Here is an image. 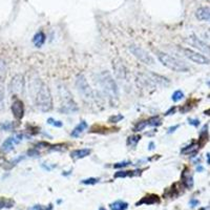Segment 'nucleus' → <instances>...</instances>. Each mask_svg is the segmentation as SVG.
<instances>
[{
    "mask_svg": "<svg viewBox=\"0 0 210 210\" xmlns=\"http://www.w3.org/2000/svg\"><path fill=\"white\" fill-rule=\"evenodd\" d=\"M145 127H147V122H146V120H145V121H141V122H138L136 125H134V131H136V132L141 131V130H143Z\"/></svg>",
    "mask_w": 210,
    "mask_h": 210,
    "instance_id": "27",
    "label": "nucleus"
},
{
    "mask_svg": "<svg viewBox=\"0 0 210 210\" xmlns=\"http://www.w3.org/2000/svg\"><path fill=\"white\" fill-rule=\"evenodd\" d=\"M52 208H53L52 205H50V206H48V209L47 208H43V207L40 206V205H35L34 207H32V208H30L28 210H52Z\"/></svg>",
    "mask_w": 210,
    "mask_h": 210,
    "instance_id": "35",
    "label": "nucleus"
},
{
    "mask_svg": "<svg viewBox=\"0 0 210 210\" xmlns=\"http://www.w3.org/2000/svg\"><path fill=\"white\" fill-rule=\"evenodd\" d=\"M196 149H198V146H196L195 144H193V143H192V144L188 145L187 147H185L181 152H182V153L189 154V153H193V152H195Z\"/></svg>",
    "mask_w": 210,
    "mask_h": 210,
    "instance_id": "25",
    "label": "nucleus"
},
{
    "mask_svg": "<svg viewBox=\"0 0 210 210\" xmlns=\"http://www.w3.org/2000/svg\"><path fill=\"white\" fill-rule=\"evenodd\" d=\"M196 17L200 20L210 21V8H201L196 11Z\"/></svg>",
    "mask_w": 210,
    "mask_h": 210,
    "instance_id": "15",
    "label": "nucleus"
},
{
    "mask_svg": "<svg viewBox=\"0 0 210 210\" xmlns=\"http://www.w3.org/2000/svg\"><path fill=\"white\" fill-rule=\"evenodd\" d=\"M205 114H206V115H210V109L206 110V111H205Z\"/></svg>",
    "mask_w": 210,
    "mask_h": 210,
    "instance_id": "44",
    "label": "nucleus"
},
{
    "mask_svg": "<svg viewBox=\"0 0 210 210\" xmlns=\"http://www.w3.org/2000/svg\"><path fill=\"white\" fill-rule=\"evenodd\" d=\"M99 83H100L102 89L104 90L105 95L110 100L117 101L119 99V89L117 86L116 81L114 80L112 76L109 72L105 70L99 74Z\"/></svg>",
    "mask_w": 210,
    "mask_h": 210,
    "instance_id": "3",
    "label": "nucleus"
},
{
    "mask_svg": "<svg viewBox=\"0 0 210 210\" xmlns=\"http://www.w3.org/2000/svg\"><path fill=\"white\" fill-rule=\"evenodd\" d=\"M156 54L158 56L159 61L164 66H166L167 68H169V69L174 70V72H178V73H186L189 70V67L184 62H182L179 59L166 54V53L157 50Z\"/></svg>",
    "mask_w": 210,
    "mask_h": 210,
    "instance_id": "4",
    "label": "nucleus"
},
{
    "mask_svg": "<svg viewBox=\"0 0 210 210\" xmlns=\"http://www.w3.org/2000/svg\"><path fill=\"white\" fill-rule=\"evenodd\" d=\"M181 50L183 52L185 57L191 60L192 62L194 63H198V64H209L210 63V60L208 58H206L205 56L203 55L199 54L196 52H193L192 50H189V48H181Z\"/></svg>",
    "mask_w": 210,
    "mask_h": 210,
    "instance_id": "8",
    "label": "nucleus"
},
{
    "mask_svg": "<svg viewBox=\"0 0 210 210\" xmlns=\"http://www.w3.org/2000/svg\"><path fill=\"white\" fill-rule=\"evenodd\" d=\"M23 159H24V157H23V156L18 157V158H16V159H15V160H13V161H11V162H8V165H5V166H4V167H5L6 169H10V168L14 167L15 165L18 164V163L20 162V161L23 160Z\"/></svg>",
    "mask_w": 210,
    "mask_h": 210,
    "instance_id": "28",
    "label": "nucleus"
},
{
    "mask_svg": "<svg viewBox=\"0 0 210 210\" xmlns=\"http://www.w3.org/2000/svg\"><path fill=\"white\" fill-rule=\"evenodd\" d=\"M87 128V123L85 122V121H81L80 123H79L78 125L76 126V127L73 129L72 134H70V136L74 137V138H78L79 136H80L81 134L84 131V130Z\"/></svg>",
    "mask_w": 210,
    "mask_h": 210,
    "instance_id": "16",
    "label": "nucleus"
},
{
    "mask_svg": "<svg viewBox=\"0 0 210 210\" xmlns=\"http://www.w3.org/2000/svg\"><path fill=\"white\" fill-rule=\"evenodd\" d=\"M199 201L198 200H195V199H192V200H190V202H189V204H190V206L191 207H195V206H198L199 205Z\"/></svg>",
    "mask_w": 210,
    "mask_h": 210,
    "instance_id": "37",
    "label": "nucleus"
},
{
    "mask_svg": "<svg viewBox=\"0 0 210 210\" xmlns=\"http://www.w3.org/2000/svg\"><path fill=\"white\" fill-rule=\"evenodd\" d=\"M90 153H92V150L89 148H82V149L73 150L70 152V157H72V159H75V160H80V159L88 157Z\"/></svg>",
    "mask_w": 210,
    "mask_h": 210,
    "instance_id": "14",
    "label": "nucleus"
},
{
    "mask_svg": "<svg viewBox=\"0 0 210 210\" xmlns=\"http://www.w3.org/2000/svg\"><path fill=\"white\" fill-rule=\"evenodd\" d=\"M207 163L210 165V153H207Z\"/></svg>",
    "mask_w": 210,
    "mask_h": 210,
    "instance_id": "42",
    "label": "nucleus"
},
{
    "mask_svg": "<svg viewBox=\"0 0 210 210\" xmlns=\"http://www.w3.org/2000/svg\"><path fill=\"white\" fill-rule=\"evenodd\" d=\"M123 119H124V117H123L122 115H120V114L114 115V116H111L109 119H108V122H110V123H118V122H120V121H122Z\"/></svg>",
    "mask_w": 210,
    "mask_h": 210,
    "instance_id": "29",
    "label": "nucleus"
},
{
    "mask_svg": "<svg viewBox=\"0 0 210 210\" xmlns=\"http://www.w3.org/2000/svg\"><path fill=\"white\" fill-rule=\"evenodd\" d=\"M154 203H159V196L157 195H149V196H145L143 198L142 201H140L139 203H137V205H140V204H154Z\"/></svg>",
    "mask_w": 210,
    "mask_h": 210,
    "instance_id": "19",
    "label": "nucleus"
},
{
    "mask_svg": "<svg viewBox=\"0 0 210 210\" xmlns=\"http://www.w3.org/2000/svg\"><path fill=\"white\" fill-rule=\"evenodd\" d=\"M208 85H210V82H208Z\"/></svg>",
    "mask_w": 210,
    "mask_h": 210,
    "instance_id": "46",
    "label": "nucleus"
},
{
    "mask_svg": "<svg viewBox=\"0 0 210 210\" xmlns=\"http://www.w3.org/2000/svg\"><path fill=\"white\" fill-rule=\"evenodd\" d=\"M141 140V136L140 134H134V136H130L128 137L127 139V146L134 148L138 145V143L140 142Z\"/></svg>",
    "mask_w": 210,
    "mask_h": 210,
    "instance_id": "20",
    "label": "nucleus"
},
{
    "mask_svg": "<svg viewBox=\"0 0 210 210\" xmlns=\"http://www.w3.org/2000/svg\"><path fill=\"white\" fill-rule=\"evenodd\" d=\"M12 112L13 116L17 120H21L24 116V104L20 99H16L12 104Z\"/></svg>",
    "mask_w": 210,
    "mask_h": 210,
    "instance_id": "13",
    "label": "nucleus"
},
{
    "mask_svg": "<svg viewBox=\"0 0 210 210\" xmlns=\"http://www.w3.org/2000/svg\"><path fill=\"white\" fill-rule=\"evenodd\" d=\"M47 123L50 125L55 126V127H62V125H63V123L61 122V121L55 120V119H53V118H48L47 119Z\"/></svg>",
    "mask_w": 210,
    "mask_h": 210,
    "instance_id": "31",
    "label": "nucleus"
},
{
    "mask_svg": "<svg viewBox=\"0 0 210 210\" xmlns=\"http://www.w3.org/2000/svg\"><path fill=\"white\" fill-rule=\"evenodd\" d=\"M30 90L34 104L40 111L46 112L53 108V98L48 86L41 79L36 78L30 83Z\"/></svg>",
    "mask_w": 210,
    "mask_h": 210,
    "instance_id": "1",
    "label": "nucleus"
},
{
    "mask_svg": "<svg viewBox=\"0 0 210 210\" xmlns=\"http://www.w3.org/2000/svg\"><path fill=\"white\" fill-rule=\"evenodd\" d=\"M70 172L72 171H63V176H68V174H70Z\"/></svg>",
    "mask_w": 210,
    "mask_h": 210,
    "instance_id": "43",
    "label": "nucleus"
},
{
    "mask_svg": "<svg viewBox=\"0 0 210 210\" xmlns=\"http://www.w3.org/2000/svg\"><path fill=\"white\" fill-rule=\"evenodd\" d=\"M3 100H4V89L2 82H0V105L3 104Z\"/></svg>",
    "mask_w": 210,
    "mask_h": 210,
    "instance_id": "34",
    "label": "nucleus"
},
{
    "mask_svg": "<svg viewBox=\"0 0 210 210\" xmlns=\"http://www.w3.org/2000/svg\"><path fill=\"white\" fill-rule=\"evenodd\" d=\"M209 34H210V30H209Z\"/></svg>",
    "mask_w": 210,
    "mask_h": 210,
    "instance_id": "47",
    "label": "nucleus"
},
{
    "mask_svg": "<svg viewBox=\"0 0 210 210\" xmlns=\"http://www.w3.org/2000/svg\"><path fill=\"white\" fill-rule=\"evenodd\" d=\"M14 201L8 200V199L1 198L0 199V209L1 208H12L14 206Z\"/></svg>",
    "mask_w": 210,
    "mask_h": 210,
    "instance_id": "22",
    "label": "nucleus"
},
{
    "mask_svg": "<svg viewBox=\"0 0 210 210\" xmlns=\"http://www.w3.org/2000/svg\"><path fill=\"white\" fill-rule=\"evenodd\" d=\"M131 164V162L129 161H123V162H120V163H116L114 165V168H124V167H127Z\"/></svg>",
    "mask_w": 210,
    "mask_h": 210,
    "instance_id": "32",
    "label": "nucleus"
},
{
    "mask_svg": "<svg viewBox=\"0 0 210 210\" xmlns=\"http://www.w3.org/2000/svg\"><path fill=\"white\" fill-rule=\"evenodd\" d=\"M58 94H59V99H60L61 111L66 115L78 112L79 110L78 105H77L76 101L74 100V97H73L72 92H69V89L65 85L60 84L58 86Z\"/></svg>",
    "mask_w": 210,
    "mask_h": 210,
    "instance_id": "2",
    "label": "nucleus"
},
{
    "mask_svg": "<svg viewBox=\"0 0 210 210\" xmlns=\"http://www.w3.org/2000/svg\"><path fill=\"white\" fill-rule=\"evenodd\" d=\"M99 179L97 178H89V179H85V180L82 181V184L84 185H95L97 183H99Z\"/></svg>",
    "mask_w": 210,
    "mask_h": 210,
    "instance_id": "30",
    "label": "nucleus"
},
{
    "mask_svg": "<svg viewBox=\"0 0 210 210\" xmlns=\"http://www.w3.org/2000/svg\"><path fill=\"white\" fill-rule=\"evenodd\" d=\"M188 122H189L190 125H193V126L200 125V120H198V119H189Z\"/></svg>",
    "mask_w": 210,
    "mask_h": 210,
    "instance_id": "36",
    "label": "nucleus"
},
{
    "mask_svg": "<svg viewBox=\"0 0 210 210\" xmlns=\"http://www.w3.org/2000/svg\"><path fill=\"white\" fill-rule=\"evenodd\" d=\"M174 111H176V107H171L169 110H167V111L165 112V116H169V115H172V112L174 114Z\"/></svg>",
    "mask_w": 210,
    "mask_h": 210,
    "instance_id": "39",
    "label": "nucleus"
},
{
    "mask_svg": "<svg viewBox=\"0 0 210 210\" xmlns=\"http://www.w3.org/2000/svg\"><path fill=\"white\" fill-rule=\"evenodd\" d=\"M27 156L30 157H39L40 156V152L38 151L37 148H33V149H30L27 151Z\"/></svg>",
    "mask_w": 210,
    "mask_h": 210,
    "instance_id": "33",
    "label": "nucleus"
},
{
    "mask_svg": "<svg viewBox=\"0 0 210 210\" xmlns=\"http://www.w3.org/2000/svg\"><path fill=\"white\" fill-rule=\"evenodd\" d=\"M129 50L132 53L136 58H138L141 62H143L144 64H147V65H153L154 64V60L151 56L146 52L145 50H143L142 47L138 45H130L129 46Z\"/></svg>",
    "mask_w": 210,
    "mask_h": 210,
    "instance_id": "7",
    "label": "nucleus"
},
{
    "mask_svg": "<svg viewBox=\"0 0 210 210\" xmlns=\"http://www.w3.org/2000/svg\"><path fill=\"white\" fill-rule=\"evenodd\" d=\"M112 66H114L115 74H116L117 78L120 79V80H125L127 81L128 77V70L124 65V63L120 60V59H116L112 62Z\"/></svg>",
    "mask_w": 210,
    "mask_h": 210,
    "instance_id": "10",
    "label": "nucleus"
},
{
    "mask_svg": "<svg viewBox=\"0 0 210 210\" xmlns=\"http://www.w3.org/2000/svg\"><path fill=\"white\" fill-rule=\"evenodd\" d=\"M24 89V79L21 75H16L13 77L10 83V92L13 94H21Z\"/></svg>",
    "mask_w": 210,
    "mask_h": 210,
    "instance_id": "11",
    "label": "nucleus"
},
{
    "mask_svg": "<svg viewBox=\"0 0 210 210\" xmlns=\"http://www.w3.org/2000/svg\"><path fill=\"white\" fill-rule=\"evenodd\" d=\"M33 42H34L36 47H41V46L44 44V42H45V35H44L42 32L37 33V34L34 36Z\"/></svg>",
    "mask_w": 210,
    "mask_h": 210,
    "instance_id": "17",
    "label": "nucleus"
},
{
    "mask_svg": "<svg viewBox=\"0 0 210 210\" xmlns=\"http://www.w3.org/2000/svg\"><path fill=\"white\" fill-rule=\"evenodd\" d=\"M196 170H198L199 172H201V171H203V170H204V168H203V166H201V165H200V166L196 167Z\"/></svg>",
    "mask_w": 210,
    "mask_h": 210,
    "instance_id": "41",
    "label": "nucleus"
},
{
    "mask_svg": "<svg viewBox=\"0 0 210 210\" xmlns=\"http://www.w3.org/2000/svg\"><path fill=\"white\" fill-rule=\"evenodd\" d=\"M99 210H106V209L103 208V207H101V208H99Z\"/></svg>",
    "mask_w": 210,
    "mask_h": 210,
    "instance_id": "45",
    "label": "nucleus"
},
{
    "mask_svg": "<svg viewBox=\"0 0 210 210\" xmlns=\"http://www.w3.org/2000/svg\"><path fill=\"white\" fill-rule=\"evenodd\" d=\"M128 207V204L123 201H116V202L110 204V209L111 210H126Z\"/></svg>",
    "mask_w": 210,
    "mask_h": 210,
    "instance_id": "18",
    "label": "nucleus"
},
{
    "mask_svg": "<svg viewBox=\"0 0 210 210\" xmlns=\"http://www.w3.org/2000/svg\"><path fill=\"white\" fill-rule=\"evenodd\" d=\"M76 86L77 89H78L79 94L83 97L85 100H92L94 99V92H92V87L89 86L86 78L83 75L79 74L76 78Z\"/></svg>",
    "mask_w": 210,
    "mask_h": 210,
    "instance_id": "6",
    "label": "nucleus"
},
{
    "mask_svg": "<svg viewBox=\"0 0 210 210\" xmlns=\"http://www.w3.org/2000/svg\"><path fill=\"white\" fill-rule=\"evenodd\" d=\"M146 122H147V126H160L162 124L160 117H158V116L151 117V118L146 120Z\"/></svg>",
    "mask_w": 210,
    "mask_h": 210,
    "instance_id": "23",
    "label": "nucleus"
},
{
    "mask_svg": "<svg viewBox=\"0 0 210 210\" xmlns=\"http://www.w3.org/2000/svg\"><path fill=\"white\" fill-rule=\"evenodd\" d=\"M15 128V124L12 122H3L0 124V130H4V131H8Z\"/></svg>",
    "mask_w": 210,
    "mask_h": 210,
    "instance_id": "26",
    "label": "nucleus"
},
{
    "mask_svg": "<svg viewBox=\"0 0 210 210\" xmlns=\"http://www.w3.org/2000/svg\"><path fill=\"white\" fill-rule=\"evenodd\" d=\"M179 128V125H174V126H171V127L168 128V131L167 134H172V132H174L176 129Z\"/></svg>",
    "mask_w": 210,
    "mask_h": 210,
    "instance_id": "38",
    "label": "nucleus"
},
{
    "mask_svg": "<svg viewBox=\"0 0 210 210\" xmlns=\"http://www.w3.org/2000/svg\"><path fill=\"white\" fill-rule=\"evenodd\" d=\"M189 43L191 44L193 47H195L196 50H201L203 54L207 55V56L210 57V45H208L207 43H205L204 41L200 40L199 38L196 37H190L189 39Z\"/></svg>",
    "mask_w": 210,
    "mask_h": 210,
    "instance_id": "12",
    "label": "nucleus"
},
{
    "mask_svg": "<svg viewBox=\"0 0 210 210\" xmlns=\"http://www.w3.org/2000/svg\"><path fill=\"white\" fill-rule=\"evenodd\" d=\"M183 183L187 188H191L193 186V178L188 173V172H185L183 173Z\"/></svg>",
    "mask_w": 210,
    "mask_h": 210,
    "instance_id": "21",
    "label": "nucleus"
},
{
    "mask_svg": "<svg viewBox=\"0 0 210 210\" xmlns=\"http://www.w3.org/2000/svg\"><path fill=\"white\" fill-rule=\"evenodd\" d=\"M183 98H184V92H183L182 90H176V92L172 94V97H171L173 102H179V101H181Z\"/></svg>",
    "mask_w": 210,
    "mask_h": 210,
    "instance_id": "24",
    "label": "nucleus"
},
{
    "mask_svg": "<svg viewBox=\"0 0 210 210\" xmlns=\"http://www.w3.org/2000/svg\"><path fill=\"white\" fill-rule=\"evenodd\" d=\"M140 81L145 86H167L169 85V80L163 76H160L154 73H146L140 75Z\"/></svg>",
    "mask_w": 210,
    "mask_h": 210,
    "instance_id": "5",
    "label": "nucleus"
},
{
    "mask_svg": "<svg viewBox=\"0 0 210 210\" xmlns=\"http://www.w3.org/2000/svg\"><path fill=\"white\" fill-rule=\"evenodd\" d=\"M148 149H149V150L154 149V143L153 142H150L149 143V145H148Z\"/></svg>",
    "mask_w": 210,
    "mask_h": 210,
    "instance_id": "40",
    "label": "nucleus"
},
{
    "mask_svg": "<svg viewBox=\"0 0 210 210\" xmlns=\"http://www.w3.org/2000/svg\"><path fill=\"white\" fill-rule=\"evenodd\" d=\"M23 140V134H16V136H13V137H10L8 138L1 145V149L2 151L4 152H10L14 149V146L21 142Z\"/></svg>",
    "mask_w": 210,
    "mask_h": 210,
    "instance_id": "9",
    "label": "nucleus"
}]
</instances>
